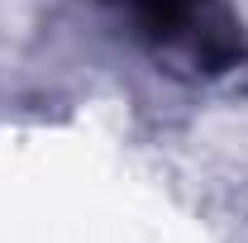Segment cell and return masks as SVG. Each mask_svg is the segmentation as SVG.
Here are the masks:
<instances>
[{"label": "cell", "instance_id": "obj_1", "mask_svg": "<svg viewBox=\"0 0 248 243\" xmlns=\"http://www.w3.org/2000/svg\"><path fill=\"white\" fill-rule=\"evenodd\" d=\"M120 10L148 48L182 53L205 76H224L248 62L244 19L224 0H120Z\"/></svg>", "mask_w": 248, "mask_h": 243}]
</instances>
